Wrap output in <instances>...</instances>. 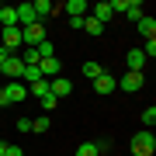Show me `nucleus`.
I'll use <instances>...</instances> for the list:
<instances>
[{
	"label": "nucleus",
	"instance_id": "7c9ffc66",
	"mask_svg": "<svg viewBox=\"0 0 156 156\" xmlns=\"http://www.w3.org/2000/svg\"><path fill=\"white\" fill-rule=\"evenodd\" d=\"M0 111H4V108H0Z\"/></svg>",
	"mask_w": 156,
	"mask_h": 156
},
{
	"label": "nucleus",
	"instance_id": "cd10ccee",
	"mask_svg": "<svg viewBox=\"0 0 156 156\" xmlns=\"http://www.w3.org/2000/svg\"><path fill=\"white\" fill-rule=\"evenodd\" d=\"M7 149H11V142H4V139H0V156H7Z\"/></svg>",
	"mask_w": 156,
	"mask_h": 156
},
{
	"label": "nucleus",
	"instance_id": "9d476101",
	"mask_svg": "<svg viewBox=\"0 0 156 156\" xmlns=\"http://www.w3.org/2000/svg\"><path fill=\"white\" fill-rule=\"evenodd\" d=\"M14 11H17V28H28V24H38V21H35V11H31V4H17Z\"/></svg>",
	"mask_w": 156,
	"mask_h": 156
},
{
	"label": "nucleus",
	"instance_id": "f8f14e48",
	"mask_svg": "<svg viewBox=\"0 0 156 156\" xmlns=\"http://www.w3.org/2000/svg\"><path fill=\"white\" fill-rule=\"evenodd\" d=\"M62 11H66L69 17H83V14L90 11V4H87V0H66V4H62Z\"/></svg>",
	"mask_w": 156,
	"mask_h": 156
},
{
	"label": "nucleus",
	"instance_id": "c85d7f7f",
	"mask_svg": "<svg viewBox=\"0 0 156 156\" xmlns=\"http://www.w3.org/2000/svg\"><path fill=\"white\" fill-rule=\"evenodd\" d=\"M7 156H24V153L17 149V146H11V149H7Z\"/></svg>",
	"mask_w": 156,
	"mask_h": 156
},
{
	"label": "nucleus",
	"instance_id": "20e7f679",
	"mask_svg": "<svg viewBox=\"0 0 156 156\" xmlns=\"http://www.w3.org/2000/svg\"><path fill=\"white\" fill-rule=\"evenodd\" d=\"M0 73H4L7 80H21V73H24V62H21V56H7L4 62H0Z\"/></svg>",
	"mask_w": 156,
	"mask_h": 156
},
{
	"label": "nucleus",
	"instance_id": "a211bd4d",
	"mask_svg": "<svg viewBox=\"0 0 156 156\" xmlns=\"http://www.w3.org/2000/svg\"><path fill=\"white\" fill-rule=\"evenodd\" d=\"M125 17H132V21L146 17V11H142V4H139V0H128V4H125Z\"/></svg>",
	"mask_w": 156,
	"mask_h": 156
},
{
	"label": "nucleus",
	"instance_id": "393cba45",
	"mask_svg": "<svg viewBox=\"0 0 156 156\" xmlns=\"http://www.w3.org/2000/svg\"><path fill=\"white\" fill-rule=\"evenodd\" d=\"M142 122L149 125V128L156 125V108H153V104H149V108H146V111H142Z\"/></svg>",
	"mask_w": 156,
	"mask_h": 156
},
{
	"label": "nucleus",
	"instance_id": "ddd939ff",
	"mask_svg": "<svg viewBox=\"0 0 156 156\" xmlns=\"http://www.w3.org/2000/svg\"><path fill=\"white\" fill-rule=\"evenodd\" d=\"M90 17L101 21V24H108V21L115 17V11H111V4H108V0H101V4H94V14H90Z\"/></svg>",
	"mask_w": 156,
	"mask_h": 156
},
{
	"label": "nucleus",
	"instance_id": "4be33fe9",
	"mask_svg": "<svg viewBox=\"0 0 156 156\" xmlns=\"http://www.w3.org/2000/svg\"><path fill=\"white\" fill-rule=\"evenodd\" d=\"M49 125H52V118H49V115L31 118V132H38V135H42V132H49Z\"/></svg>",
	"mask_w": 156,
	"mask_h": 156
},
{
	"label": "nucleus",
	"instance_id": "2f4dec72",
	"mask_svg": "<svg viewBox=\"0 0 156 156\" xmlns=\"http://www.w3.org/2000/svg\"><path fill=\"white\" fill-rule=\"evenodd\" d=\"M0 90H4V87H0Z\"/></svg>",
	"mask_w": 156,
	"mask_h": 156
},
{
	"label": "nucleus",
	"instance_id": "c756f323",
	"mask_svg": "<svg viewBox=\"0 0 156 156\" xmlns=\"http://www.w3.org/2000/svg\"><path fill=\"white\" fill-rule=\"evenodd\" d=\"M7 56H11V52H7V49H4V45H0V62H4Z\"/></svg>",
	"mask_w": 156,
	"mask_h": 156
},
{
	"label": "nucleus",
	"instance_id": "2eb2a0df",
	"mask_svg": "<svg viewBox=\"0 0 156 156\" xmlns=\"http://www.w3.org/2000/svg\"><path fill=\"white\" fill-rule=\"evenodd\" d=\"M31 11H35V21H42V17H49V14H56L49 0H35V4H31Z\"/></svg>",
	"mask_w": 156,
	"mask_h": 156
},
{
	"label": "nucleus",
	"instance_id": "412c9836",
	"mask_svg": "<svg viewBox=\"0 0 156 156\" xmlns=\"http://www.w3.org/2000/svg\"><path fill=\"white\" fill-rule=\"evenodd\" d=\"M35 52H38V62H42V59H52V56H56V49H52V42H49V38H45L42 45H35Z\"/></svg>",
	"mask_w": 156,
	"mask_h": 156
},
{
	"label": "nucleus",
	"instance_id": "39448f33",
	"mask_svg": "<svg viewBox=\"0 0 156 156\" xmlns=\"http://www.w3.org/2000/svg\"><path fill=\"white\" fill-rule=\"evenodd\" d=\"M0 45H4V49L14 56V52L21 49V28H4V35H0Z\"/></svg>",
	"mask_w": 156,
	"mask_h": 156
},
{
	"label": "nucleus",
	"instance_id": "7ed1b4c3",
	"mask_svg": "<svg viewBox=\"0 0 156 156\" xmlns=\"http://www.w3.org/2000/svg\"><path fill=\"white\" fill-rule=\"evenodd\" d=\"M42 42H45V28H42V21H38V24H28V28H21V45L35 49V45H42Z\"/></svg>",
	"mask_w": 156,
	"mask_h": 156
},
{
	"label": "nucleus",
	"instance_id": "6e6552de",
	"mask_svg": "<svg viewBox=\"0 0 156 156\" xmlns=\"http://www.w3.org/2000/svg\"><path fill=\"white\" fill-rule=\"evenodd\" d=\"M115 87H118V80H115L108 69H104V73H101V76L94 80V90H97V94H115Z\"/></svg>",
	"mask_w": 156,
	"mask_h": 156
},
{
	"label": "nucleus",
	"instance_id": "0eeeda50",
	"mask_svg": "<svg viewBox=\"0 0 156 156\" xmlns=\"http://www.w3.org/2000/svg\"><path fill=\"white\" fill-rule=\"evenodd\" d=\"M146 62H149V59L142 56V49H132V52L125 56V66H128V73H142V69H146Z\"/></svg>",
	"mask_w": 156,
	"mask_h": 156
},
{
	"label": "nucleus",
	"instance_id": "b1692460",
	"mask_svg": "<svg viewBox=\"0 0 156 156\" xmlns=\"http://www.w3.org/2000/svg\"><path fill=\"white\" fill-rule=\"evenodd\" d=\"M142 56H146V59H153V56H156V38H146V45H142Z\"/></svg>",
	"mask_w": 156,
	"mask_h": 156
},
{
	"label": "nucleus",
	"instance_id": "a878e982",
	"mask_svg": "<svg viewBox=\"0 0 156 156\" xmlns=\"http://www.w3.org/2000/svg\"><path fill=\"white\" fill-rule=\"evenodd\" d=\"M56 104H59V101L52 97V94H45V97H42V108H45V111H52V108H56Z\"/></svg>",
	"mask_w": 156,
	"mask_h": 156
},
{
	"label": "nucleus",
	"instance_id": "bb28decb",
	"mask_svg": "<svg viewBox=\"0 0 156 156\" xmlns=\"http://www.w3.org/2000/svg\"><path fill=\"white\" fill-rule=\"evenodd\" d=\"M17 132H31V118H17Z\"/></svg>",
	"mask_w": 156,
	"mask_h": 156
},
{
	"label": "nucleus",
	"instance_id": "dca6fc26",
	"mask_svg": "<svg viewBox=\"0 0 156 156\" xmlns=\"http://www.w3.org/2000/svg\"><path fill=\"white\" fill-rule=\"evenodd\" d=\"M0 24L4 28H17V11L14 7H0Z\"/></svg>",
	"mask_w": 156,
	"mask_h": 156
},
{
	"label": "nucleus",
	"instance_id": "1a4fd4ad",
	"mask_svg": "<svg viewBox=\"0 0 156 156\" xmlns=\"http://www.w3.org/2000/svg\"><path fill=\"white\" fill-rule=\"evenodd\" d=\"M38 69H42V76H45V80L62 76V62H59L56 56H52V59H42V62H38Z\"/></svg>",
	"mask_w": 156,
	"mask_h": 156
},
{
	"label": "nucleus",
	"instance_id": "f03ea898",
	"mask_svg": "<svg viewBox=\"0 0 156 156\" xmlns=\"http://www.w3.org/2000/svg\"><path fill=\"white\" fill-rule=\"evenodd\" d=\"M153 149H156V139H153L149 128L132 135V156H153Z\"/></svg>",
	"mask_w": 156,
	"mask_h": 156
},
{
	"label": "nucleus",
	"instance_id": "f3484780",
	"mask_svg": "<svg viewBox=\"0 0 156 156\" xmlns=\"http://www.w3.org/2000/svg\"><path fill=\"white\" fill-rule=\"evenodd\" d=\"M135 24H139V31H142V38H153V35H156V21H153L149 14H146V17H139V21H135Z\"/></svg>",
	"mask_w": 156,
	"mask_h": 156
},
{
	"label": "nucleus",
	"instance_id": "4468645a",
	"mask_svg": "<svg viewBox=\"0 0 156 156\" xmlns=\"http://www.w3.org/2000/svg\"><path fill=\"white\" fill-rule=\"evenodd\" d=\"M80 73H83V76L90 80V83H94V80L101 76V73H104V66H101V62H94V59H90V62H83V66H80Z\"/></svg>",
	"mask_w": 156,
	"mask_h": 156
},
{
	"label": "nucleus",
	"instance_id": "473e14b6",
	"mask_svg": "<svg viewBox=\"0 0 156 156\" xmlns=\"http://www.w3.org/2000/svg\"><path fill=\"white\" fill-rule=\"evenodd\" d=\"M0 7H4V4H0Z\"/></svg>",
	"mask_w": 156,
	"mask_h": 156
},
{
	"label": "nucleus",
	"instance_id": "9b49d317",
	"mask_svg": "<svg viewBox=\"0 0 156 156\" xmlns=\"http://www.w3.org/2000/svg\"><path fill=\"white\" fill-rule=\"evenodd\" d=\"M118 87H122V90H128V94H135V90L142 87V73H125V76L118 80Z\"/></svg>",
	"mask_w": 156,
	"mask_h": 156
},
{
	"label": "nucleus",
	"instance_id": "aec40b11",
	"mask_svg": "<svg viewBox=\"0 0 156 156\" xmlns=\"http://www.w3.org/2000/svg\"><path fill=\"white\" fill-rule=\"evenodd\" d=\"M76 156H101V146L97 142H80L76 146Z\"/></svg>",
	"mask_w": 156,
	"mask_h": 156
},
{
	"label": "nucleus",
	"instance_id": "6ab92c4d",
	"mask_svg": "<svg viewBox=\"0 0 156 156\" xmlns=\"http://www.w3.org/2000/svg\"><path fill=\"white\" fill-rule=\"evenodd\" d=\"M28 94H35V97H38V101H42L45 94H49V80H45V76H42V80H35V83L28 87Z\"/></svg>",
	"mask_w": 156,
	"mask_h": 156
},
{
	"label": "nucleus",
	"instance_id": "5701e85b",
	"mask_svg": "<svg viewBox=\"0 0 156 156\" xmlns=\"http://www.w3.org/2000/svg\"><path fill=\"white\" fill-rule=\"evenodd\" d=\"M83 28H87L90 35H101V31H104V24H101V21H94V17H83Z\"/></svg>",
	"mask_w": 156,
	"mask_h": 156
},
{
	"label": "nucleus",
	"instance_id": "f257e3e1",
	"mask_svg": "<svg viewBox=\"0 0 156 156\" xmlns=\"http://www.w3.org/2000/svg\"><path fill=\"white\" fill-rule=\"evenodd\" d=\"M24 97H28V87H24L21 80H7V87L0 90V108L17 104V101H24Z\"/></svg>",
	"mask_w": 156,
	"mask_h": 156
},
{
	"label": "nucleus",
	"instance_id": "423d86ee",
	"mask_svg": "<svg viewBox=\"0 0 156 156\" xmlns=\"http://www.w3.org/2000/svg\"><path fill=\"white\" fill-rule=\"evenodd\" d=\"M49 94H52V97L59 101V97H66V94H73V83H69L66 76H52V80H49Z\"/></svg>",
	"mask_w": 156,
	"mask_h": 156
}]
</instances>
